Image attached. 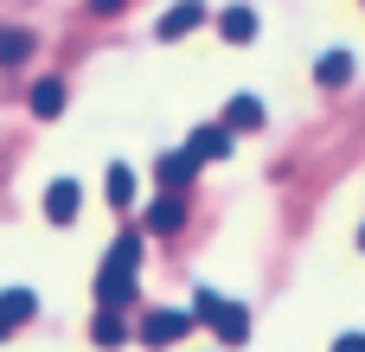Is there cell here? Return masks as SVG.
<instances>
[{"label":"cell","mask_w":365,"mask_h":352,"mask_svg":"<svg viewBox=\"0 0 365 352\" xmlns=\"http://www.w3.org/2000/svg\"><path fill=\"white\" fill-rule=\"evenodd\" d=\"M192 321H212V333H218L225 346H244V340H250V314H244L237 301L212 295V289H199V295H192Z\"/></svg>","instance_id":"cell-2"},{"label":"cell","mask_w":365,"mask_h":352,"mask_svg":"<svg viewBox=\"0 0 365 352\" xmlns=\"http://www.w3.org/2000/svg\"><path fill=\"white\" fill-rule=\"evenodd\" d=\"M58 109H64V83H58V77H45V83L32 90V115H45V122H51Z\"/></svg>","instance_id":"cell-14"},{"label":"cell","mask_w":365,"mask_h":352,"mask_svg":"<svg viewBox=\"0 0 365 352\" xmlns=\"http://www.w3.org/2000/svg\"><path fill=\"white\" fill-rule=\"evenodd\" d=\"M346 77H353V58H346V51H327V58L314 64V83H321V90H340Z\"/></svg>","instance_id":"cell-10"},{"label":"cell","mask_w":365,"mask_h":352,"mask_svg":"<svg viewBox=\"0 0 365 352\" xmlns=\"http://www.w3.org/2000/svg\"><path fill=\"white\" fill-rule=\"evenodd\" d=\"M225 128H231V135H250V128H263V103H257V96H231V109H225Z\"/></svg>","instance_id":"cell-6"},{"label":"cell","mask_w":365,"mask_h":352,"mask_svg":"<svg viewBox=\"0 0 365 352\" xmlns=\"http://www.w3.org/2000/svg\"><path fill=\"white\" fill-rule=\"evenodd\" d=\"M90 13H122V0H90Z\"/></svg>","instance_id":"cell-18"},{"label":"cell","mask_w":365,"mask_h":352,"mask_svg":"<svg viewBox=\"0 0 365 352\" xmlns=\"http://www.w3.org/2000/svg\"><path fill=\"white\" fill-rule=\"evenodd\" d=\"M359 250H365V231H359Z\"/></svg>","instance_id":"cell-19"},{"label":"cell","mask_w":365,"mask_h":352,"mask_svg":"<svg viewBox=\"0 0 365 352\" xmlns=\"http://www.w3.org/2000/svg\"><path fill=\"white\" fill-rule=\"evenodd\" d=\"M186 154H192V160H225V154H231V128H199Z\"/></svg>","instance_id":"cell-7"},{"label":"cell","mask_w":365,"mask_h":352,"mask_svg":"<svg viewBox=\"0 0 365 352\" xmlns=\"http://www.w3.org/2000/svg\"><path fill=\"white\" fill-rule=\"evenodd\" d=\"M192 333V314H180V308H154L148 321H141V340L148 346H173V340H186Z\"/></svg>","instance_id":"cell-3"},{"label":"cell","mask_w":365,"mask_h":352,"mask_svg":"<svg viewBox=\"0 0 365 352\" xmlns=\"http://www.w3.org/2000/svg\"><path fill=\"white\" fill-rule=\"evenodd\" d=\"M135 269H141V237L128 231V237L109 244V257H103V269H96V301H103V308H128Z\"/></svg>","instance_id":"cell-1"},{"label":"cell","mask_w":365,"mask_h":352,"mask_svg":"<svg viewBox=\"0 0 365 352\" xmlns=\"http://www.w3.org/2000/svg\"><path fill=\"white\" fill-rule=\"evenodd\" d=\"M218 32H225L231 45H244V38H257V13H250V6H225V19H218Z\"/></svg>","instance_id":"cell-9"},{"label":"cell","mask_w":365,"mask_h":352,"mask_svg":"<svg viewBox=\"0 0 365 352\" xmlns=\"http://www.w3.org/2000/svg\"><path fill=\"white\" fill-rule=\"evenodd\" d=\"M32 308H38V295H32V289H6V295H0V340H6L19 321H32Z\"/></svg>","instance_id":"cell-5"},{"label":"cell","mask_w":365,"mask_h":352,"mask_svg":"<svg viewBox=\"0 0 365 352\" xmlns=\"http://www.w3.org/2000/svg\"><path fill=\"white\" fill-rule=\"evenodd\" d=\"M180 218H186V205H180V192H167V199L148 212V231H160V237H167V231H180Z\"/></svg>","instance_id":"cell-12"},{"label":"cell","mask_w":365,"mask_h":352,"mask_svg":"<svg viewBox=\"0 0 365 352\" xmlns=\"http://www.w3.org/2000/svg\"><path fill=\"white\" fill-rule=\"evenodd\" d=\"M109 205H122V212L135 205V173L128 167H109Z\"/></svg>","instance_id":"cell-16"},{"label":"cell","mask_w":365,"mask_h":352,"mask_svg":"<svg viewBox=\"0 0 365 352\" xmlns=\"http://www.w3.org/2000/svg\"><path fill=\"white\" fill-rule=\"evenodd\" d=\"M77 205H83V186H77V180H51V186H45V218H51V224H71Z\"/></svg>","instance_id":"cell-4"},{"label":"cell","mask_w":365,"mask_h":352,"mask_svg":"<svg viewBox=\"0 0 365 352\" xmlns=\"http://www.w3.org/2000/svg\"><path fill=\"white\" fill-rule=\"evenodd\" d=\"M26 58H32V32L26 26H6L0 32V64H26Z\"/></svg>","instance_id":"cell-13"},{"label":"cell","mask_w":365,"mask_h":352,"mask_svg":"<svg viewBox=\"0 0 365 352\" xmlns=\"http://www.w3.org/2000/svg\"><path fill=\"white\" fill-rule=\"evenodd\" d=\"M334 352H365V333H346V340H340Z\"/></svg>","instance_id":"cell-17"},{"label":"cell","mask_w":365,"mask_h":352,"mask_svg":"<svg viewBox=\"0 0 365 352\" xmlns=\"http://www.w3.org/2000/svg\"><path fill=\"white\" fill-rule=\"evenodd\" d=\"M199 19H205V6H199V0H180V6L160 19V38H180V32H192Z\"/></svg>","instance_id":"cell-8"},{"label":"cell","mask_w":365,"mask_h":352,"mask_svg":"<svg viewBox=\"0 0 365 352\" xmlns=\"http://www.w3.org/2000/svg\"><path fill=\"white\" fill-rule=\"evenodd\" d=\"M90 333H96V346H122V340H128V327H122V314H115V308H103Z\"/></svg>","instance_id":"cell-15"},{"label":"cell","mask_w":365,"mask_h":352,"mask_svg":"<svg viewBox=\"0 0 365 352\" xmlns=\"http://www.w3.org/2000/svg\"><path fill=\"white\" fill-rule=\"evenodd\" d=\"M192 167H199L192 154H160V186H167V192H180V186L192 180Z\"/></svg>","instance_id":"cell-11"}]
</instances>
